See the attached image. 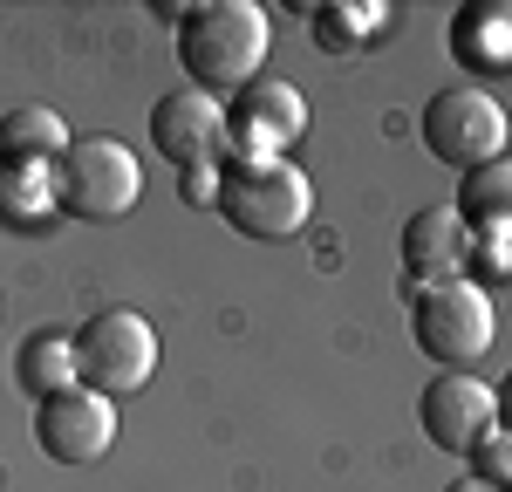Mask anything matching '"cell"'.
Instances as JSON below:
<instances>
[{"instance_id": "obj_1", "label": "cell", "mask_w": 512, "mask_h": 492, "mask_svg": "<svg viewBox=\"0 0 512 492\" xmlns=\"http://www.w3.org/2000/svg\"><path fill=\"white\" fill-rule=\"evenodd\" d=\"M178 62L185 82L219 96V89H246L267 62V14L253 0H205L178 28Z\"/></svg>"}, {"instance_id": "obj_2", "label": "cell", "mask_w": 512, "mask_h": 492, "mask_svg": "<svg viewBox=\"0 0 512 492\" xmlns=\"http://www.w3.org/2000/svg\"><path fill=\"white\" fill-rule=\"evenodd\" d=\"M219 219L246 233V240H294L315 212V185L294 171L287 158H267V164H233L219 158Z\"/></svg>"}, {"instance_id": "obj_3", "label": "cell", "mask_w": 512, "mask_h": 492, "mask_svg": "<svg viewBox=\"0 0 512 492\" xmlns=\"http://www.w3.org/2000/svg\"><path fill=\"white\" fill-rule=\"evenodd\" d=\"M48 192H55V212H76L89 226H110V219H123L137 205L144 164L130 158L123 137H69V151L55 158Z\"/></svg>"}, {"instance_id": "obj_4", "label": "cell", "mask_w": 512, "mask_h": 492, "mask_svg": "<svg viewBox=\"0 0 512 492\" xmlns=\"http://www.w3.org/2000/svg\"><path fill=\"white\" fill-rule=\"evenodd\" d=\"M76 342V383L96 397H137L158 376V328L137 308H96L89 322L69 335Z\"/></svg>"}, {"instance_id": "obj_5", "label": "cell", "mask_w": 512, "mask_h": 492, "mask_svg": "<svg viewBox=\"0 0 512 492\" xmlns=\"http://www.w3.org/2000/svg\"><path fill=\"white\" fill-rule=\"evenodd\" d=\"M417 137H424V151H431L437 164L472 171V164L506 158V110L492 103V89H478V82H451V89H437L431 103H424Z\"/></svg>"}, {"instance_id": "obj_6", "label": "cell", "mask_w": 512, "mask_h": 492, "mask_svg": "<svg viewBox=\"0 0 512 492\" xmlns=\"http://www.w3.org/2000/svg\"><path fill=\"white\" fill-rule=\"evenodd\" d=\"M492 301H485V287L472 281H437V287H417L410 294V335H417V349L444 369H465L472 356L492 349Z\"/></svg>"}, {"instance_id": "obj_7", "label": "cell", "mask_w": 512, "mask_h": 492, "mask_svg": "<svg viewBox=\"0 0 512 492\" xmlns=\"http://www.w3.org/2000/svg\"><path fill=\"white\" fill-rule=\"evenodd\" d=\"M308 130V103L294 82H246L233 89V110H226V144H233V164H267L287 158Z\"/></svg>"}, {"instance_id": "obj_8", "label": "cell", "mask_w": 512, "mask_h": 492, "mask_svg": "<svg viewBox=\"0 0 512 492\" xmlns=\"http://www.w3.org/2000/svg\"><path fill=\"white\" fill-rule=\"evenodd\" d=\"M35 445L55 458V465H96L103 451L117 445V404L110 397H96V390H55V397H41L35 410Z\"/></svg>"}, {"instance_id": "obj_9", "label": "cell", "mask_w": 512, "mask_h": 492, "mask_svg": "<svg viewBox=\"0 0 512 492\" xmlns=\"http://www.w3.org/2000/svg\"><path fill=\"white\" fill-rule=\"evenodd\" d=\"M417 424H424V438L437 451L465 458L478 445V431L499 424V397H492V383L472 376V369H444V376L424 383V397H417Z\"/></svg>"}, {"instance_id": "obj_10", "label": "cell", "mask_w": 512, "mask_h": 492, "mask_svg": "<svg viewBox=\"0 0 512 492\" xmlns=\"http://www.w3.org/2000/svg\"><path fill=\"white\" fill-rule=\"evenodd\" d=\"M151 144H158L164 164H219L226 151V103L219 96H205V89H171L158 96V110H151Z\"/></svg>"}, {"instance_id": "obj_11", "label": "cell", "mask_w": 512, "mask_h": 492, "mask_svg": "<svg viewBox=\"0 0 512 492\" xmlns=\"http://www.w3.org/2000/svg\"><path fill=\"white\" fill-rule=\"evenodd\" d=\"M465 260H472V226H465L451 205L410 212V226H403V274H410V281L417 287L465 281Z\"/></svg>"}, {"instance_id": "obj_12", "label": "cell", "mask_w": 512, "mask_h": 492, "mask_svg": "<svg viewBox=\"0 0 512 492\" xmlns=\"http://www.w3.org/2000/svg\"><path fill=\"white\" fill-rule=\"evenodd\" d=\"M62 151H69V123L48 103H21L0 117V158L7 164H55Z\"/></svg>"}, {"instance_id": "obj_13", "label": "cell", "mask_w": 512, "mask_h": 492, "mask_svg": "<svg viewBox=\"0 0 512 492\" xmlns=\"http://www.w3.org/2000/svg\"><path fill=\"white\" fill-rule=\"evenodd\" d=\"M14 376H21V390L28 397H55V390H69L76 383V342L62 335V328H41L21 342V356H14Z\"/></svg>"}, {"instance_id": "obj_14", "label": "cell", "mask_w": 512, "mask_h": 492, "mask_svg": "<svg viewBox=\"0 0 512 492\" xmlns=\"http://www.w3.org/2000/svg\"><path fill=\"white\" fill-rule=\"evenodd\" d=\"M472 233H499L512 212V164L492 158V164H472L465 171V185H458V205H451Z\"/></svg>"}, {"instance_id": "obj_15", "label": "cell", "mask_w": 512, "mask_h": 492, "mask_svg": "<svg viewBox=\"0 0 512 492\" xmlns=\"http://www.w3.org/2000/svg\"><path fill=\"white\" fill-rule=\"evenodd\" d=\"M383 21H390L383 0H362V7H342V0H335V7H315V41L328 55H349V48H369Z\"/></svg>"}, {"instance_id": "obj_16", "label": "cell", "mask_w": 512, "mask_h": 492, "mask_svg": "<svg viewBox=\"0 0 512 492\" xmlns=\"http://www.w3.org/2000/svg\"><path fill=\"white\" fill-rule=\"evenodd\" d=\"M451 41L472 55L478 69H499V62H506V7L485 0V7H472V14H458V35Z\"/></svg>"}, {"instance_id": "obj_17", "label": "cell", "mask_w": 512, "mask_h": 492, "mask_svg": "<svg viewBox=\"0 0 512 492\" xmlns=\"http://www.w3.org/2000/svg\"><path fill=\"white\" fill-rule=\"evenodd\" d=\"M465 458L478 465L472 479H485V486L506 492V479H512V451H506V431H499V424H492V431H478V445L465 451Z\"/></svg>"}, {"instance_id": "obj_18", "label": "cell", "mask_w": 512, "mask_h": 492, "mask_svg": "<svg viewBox=\"0 0 512 492\" xmlns=\"http://www.w3.org/2000/svg\"><path fill=\"white\" fill-rule=\"evenodd\" d=\"M178 192L192 205H212V192H219V164H185L178 171Z\"/></svg>"}, {"instance_id": "obj_19", "label": "cell", "mask_w": 512, "mask_h": 492, "mask_svg": "<svg viewBox=\"0 0 512 492\" xmlns=\"http://www.w3.org/2000/svg\"><path fill=\"white\" fill-rule=\"evenodd\" d=\"M451 492H499V486H485V479H472V472H465V479H458Z\"/></svg>"}]
</instances>
